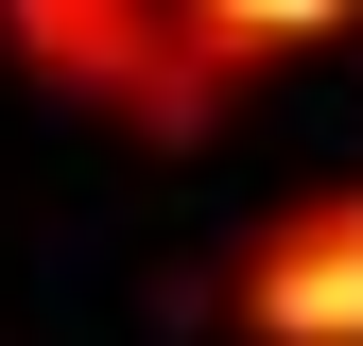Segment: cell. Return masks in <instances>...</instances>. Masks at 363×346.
<instances>
[{
	"instance_id": "cell-1",
	"label": "cell",
	"mask_w": 363,
	"mask_h": 346,
	"mask_svg": "<svg viewBox=\"0 0 363 346\" xmlns=\"http://www.w3.org/2000/svg\"><path fill=\"white\" fill-rule=\"evenodd\" d=\"M0 35H18L52 86H86V104L156 121V139H191V121L225 104V86L173 52V0H0Z\"/></svg>"
},
{
	"instance_id": "cell-2",
	"label": "cell",
	"mask_w": 363,
	"mask_h": 346,
	"mask_svg": "<svg viewBox=\"0 0 363 346\" xmlns=\"http://www.w3.org/2000/svg\"><path fill=\"white\" fill-rule=\"evenodd\" d=\"M225 329L242 346H363V191H311L225 260Z\"/></svg>"
},
{
	"instance_id": "cell-3",
	"label": "cell",
	"mask_w": 363,
	"mask_h": 346,
	"mask_svg": "<svg viewBox=\"0 0 363 346\" xmlns=\"http://www.w3.org/2000/svg\"><path fill=\"white\" fill-rule=\"evenodd\" d=\"M346 35H363V0H173V52H191L208 86L311 69V52H346Z\"/></svg>"
}]
</instances>
